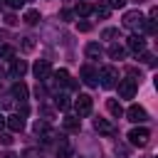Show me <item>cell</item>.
<instances>
[{"label":"cell","instance_id":"obj_1","mask_svg":"<svg viewBox=\"0 0 158 158\" xmlns=\"http://www.w3.org/2000/svg\"><path fill=\"white\" fill-rule=\"evenodd\" d=\"M123 27L133 30L136 35H141V32L146 30V17H143L138 10H128V12L123 15Z\"/></svg>","mask_w":158,"mask_h":158},{"label":"cell","instance_id":"obj_2","mask_svg":"<svg viewBox=\"0 0 158 158\" xmlns=\"http://www.w3.org/2000/svg\"><path fill=\"white\" fill-rule=\"evenodd\" d=\"M99 84H101L104 89H114V86L118 84V69L111 67V64L101 67V72H99Z\"/></svg>","mask_w":158,"mask_h":158},{"label":"cell","instance_id":"obj_3","mask_svg":"<svg viewBox=\"0 0 158 158\" xmlns=\"http://www.w3.org/2000/svg\"><path fill=\"white\" fill-rule=\"evenodd\" d=\"M118 96L121 99H133L138 91V79H118Z\"/></svg>","mask_w":158,"mask_h":158},{"label":"cell","instance_id":"obj_4","mask_svg":"<svg viewBox=\"0 0 158 158\" xmlns=\"http://www.w3.org/2000/svg\"><path fill=\"white\" fill-rule=\"evenodd\" d=\"M148 138H151V131L148 128H131L128 131V143L131 146H138V148H143V146H148Z\"/></svg>","mask_w":158,"mask_h":158},{"label":"cell","instance_id":"obj_5","mask_svg":"<svg viewBox=\"0 0 158 158\" xmlns=\"http://www.w3.org/2000/svg\"><path fill=\"white\" fill-rule=\"evenodd\" d=\"M91 109H94L91 96H89V94H79L77 101H74V111H77V116H79V118H81V116H89Z\"/></svg>","mask_w":158,"mask_h":158},{"label":"cell","instance_id":"obj_6","mask_svg":"<svg viewBox=\"0 0 158 158\" xmlns=\"http://www.w3.org/2000/svg\"><path fill=\"white\" fill-rule=\"evenodd\" d=\"M32 72H35L37 81H49V77H52V64H49V59H37L35 67H32Z\"/></svg>","mask_w":158,"mask_h":158},{"label":"cell","instance_id":"obj_7","mask_svg":"<svg viewBox=\"0 0 158 158\" xmlns=\"http://www.w3.org/2000/svg\"><path fill=\"white\" fill-rule=\"evenodd\" d=\"M126 116H128V121H133V123H146L148 121V111L143 109V106H128V111H126Z\"/></svg>","mask_w":158,"mask_h":158},{"label":"cell","instance_id":"obj_8","mask_svg":"<svg viewBox=\"0 0 158 158\" xmlns=\"http://www.w3.org/2000/svg\"><path fill=\"white\" fill-rule=\"evenodd\" d=\"M81 81H84L86 86H96V84H99V72H96L91 64H84V67H81Z\"/></svg>","mask_w":158,"mask_h":158},{"label":"cell","instance_id":"obj_9","mask_svg":"<svg viewBox=\"0 0 158 158\" xmlns=\"http://www.w3.org/2000/svg\"><path fill=\"white\" fill-rule=\"evenodd\" d=\"M54 81L62 84V86H67V89H77V81L69 77L67 69H57V72H54Z\"/></svg>","mask_w":158,"mask_h":158},{"label":"cell","instance_id":"obj_10","mask_svg":"<svg viewBox=\"0 0 158 158\" xmlns=\"http://www.w3.org/2000/svg\"><path fill=\"white\" fill-rule=\"evenodd\" d=\"M5 126L12 131V133H20L22 128H25V118L20 116V114H12V116H5Z\"/></svg>","mask_w":158,"mask_h":158},{"label":"cell","instance_id":"obj_11","mask_svg":"<svg viewBox=\"0 0 158 158\" xmlns=\"http://www.w3.org/2000/svg\"><path fill=\"white\" fill-rule=\"evenodd\" d=\"M54 153H57V158H72V143L64 138V136H59V141H57V148H54Z\"/></svg>","mask_w":158,"mask_h":158},{"label":"cell","instance_id":"obj_12","mask_svg":"<svg viewBox=\"0 0 158 158\" xmlns=\"http://www.w3.org/2000/svg\"><path fill=\"white\" fill-rule=\"evenodd\" d=\"M128 49L131 52H136V54H141V52H146V40H143V35H131L128 37Z\"/></svg>","mask_w":158,"mask_h":158},{"label":"cell","instance_id":"obj_13","mask_svg":"<svg viewBox=\"0 0 158 158\" xmlns=\"http://www.w3.org/2000/svg\"><path fill=\"white\" fill-rule=\"evenodd\" d=\"M94 128L99 133H104V136H114L116 133V126L111 121H106V118H94Z\"/></svg>","mask_w":158,"mask_h":158},{"label":"cell","instance_id":"obj_14","mask_svg":"<svg viewBox=\"0 0 158 158\" xmlns=\"http://www.w3.org/2000/svg\"><path fill=\"white\" fill-rule=\"evenodd\" d=\"M25 72H27V62H25V59H12L10 74H12V77H17V79H22V77H25Z\"/></svg>","mask_w":158,"mask_h":158},{"label":"cell","instance_id":"obj_15","mask_svg":"<svg viewBox=\"0 0 158 158\" xmlns=\"http://www.w3.org/2000/svg\"><path fill=\"white\" fill-rule=\"evenodd\" d=\"M84 52H86V57H89V59H101V54H104L101 44H96V42H89V44L84 47Z\"/></svg>","mask_w":158,"mask_h":158},{"label":"cell","instance_id":"obj_16","mask_svg":"<svg viewBox=\"0 0 158 158\" xmlns=\"http://www.w3.org/2000/svg\"><path fill=\"white\" fill-rule=\"evenodd\" d=\"M106 109H109V114H111L114 118H121V116H123V106H121V101H116V99H109V101H106Z\"/></svg>","mask_w":158,"mask_h":158},{"label":"cell","instance_id":"obj_17","mask_svg":"<svg viewBox=\"0 0 158 158\" xmlns=\"http://www.w3.org/2000/svg\"><path fill=\"white\" fill-rule=\"evenodd\" d=\"M27 94H30V89L22 84V81H17V84H12V96L15 99H20V101H25L27 99Z\"/></svg>","mask_w":158,"mask_h":158},{"label":"cell","instance_id":"obj_18","mask_svg":"<svg viewBox=\"0 0 158 158\" xmlns=\"http://www.w3.org/2000/svg\"><path fill=\"white\" fill-rule=\"evenodd\" d=\"M62 123H64L67 131H79V128H81V118H79V116H64Z\"/></svg>","mask_w":158,"mask_h":158},{"label":"cell","instance_id":"obj_19","mask_svg":"<svg viewBox=\"0 0 158 158\" xmlns=\"http://www.w3.org/2000/svg\"><path fill=\"white\" fill-rule=\"evenodd\" d=\"M91 12H94V5H89V2H79L77 10H74L77 17H86V15H91Z\"/></svg>","mask_w":158,"mask_h":158},{"label":"cell","instance_id":"obj_20","mask_svg":"<svg viewBox=\"0 0 158 158\" xmlns=\"http://www.w3.org/2000/svg\"><path fill=\"white\" fill-rule=\"evenodd\" d=\"M109 57H111V59H123V57H126V49H123L121 44L114 42V44L109 47Z\"/></svg>","mask_w":158,"mask_h":158},{"label":"cell","instance_id":"obj_21","mask_svg":"<svg viewBox=\"0 0 158 158\" xmlns=\"http://www.w3.org/2000/svg\"><path fill=\"white\" fill-rule=\"evenodd\" d=\"M54 106L64 111V109H69V106H72V101H69V96H67V94H57V96H54Z\"/></svg>","mask_w":158,"mask_h":158},{"label":"cell","instance_id":"obj_22","mask_svg":"<svg viewBox=\"0 0 158 158\" xmlns=\"http://www.w3.org/2000/svg\"><path fill=\"white\" fill-rule=\"evenodd\" d=\"M25 22H27V25H37V22H40V12H37V10H27V12H25Z\"/></svg>","mask_w":158,"mask_h":158},{"label":"cell","instance_id":"obj_23","mask_svg":"<svg viewBox=\"0 0 158 158\" xmlns=\"http://www.w3.org/2000/svg\"><path fill=\"white\" fill-rule=\"evenodd\" d=\"M94 15H96V17H101V20H106V17L111 15V10H109L106 5H96V7H94Z\"/></svg>","mask_w":158,"mask_h":158},{"label":"cell","instance_id":"obj_24","mask_svg":"<svg viewBox=\"0 0 158 158\" xmlns=\"http://www.w3.org/2000/svg\"><path fill=\"white\" fill-rule=\"evenodd\" d=\"M0 57H2V59H12V57H15V49H12L10 44H2V47H0Z\"/></svg>","mask_w":158,"mask_h":158},{"label":"cell","instance_id":"obj_25","mask_svg":"<svg viewBox=\"0 0 158 158\" xmlns=\"http://www.w3.org/2000/svg\"><path fill=\"white\" fill-rule=\"evenodd\" d=\"M101 37H104V40H116V37H118V30H116V27H106V30L101 32Z\"/></svg>","mask_w":158,"mask_h":158},{"label":"cell","instance_id":"obj_26","mask_svg":"<svg viewBox=\"0 0 158 158\" xmlns=\"http://www.w3.org/2000/svg\"><path fill=\"white\" fill-rule=\"evenodd\" d=\"M35 49V37H22V52H32Z\"/></svg>","mask_w":158,"mask_h":158},{"label":"cell","instance_id":"obj_27","mask_svg":"<svg viewBox=\"0 0 158 158\" xmlns=\"http://www.w3.org/2000/svg\"><path fill=\"white\" fill-rule=\"evenodd\" d=\"M126 5V0H106V7L109 10H118V7H123Z\"/></svg>","mask_w":158,"mask_h":158},{"label":"cell","instance_id":"obj_28","mask_svg":"<svg viewBox=\"0 0 158 158\" xmlns=\"http://www.w3.org/2000/svg\"><path fill=\"white\" fill-rule=\"evenodd\" d=\"M22 158H44V156H42L37 148H27V151L22 153Z\"/></svg>","mask_w":158,"mask_h":158},{"label":"cell","instance_id":"obj_29","mask_svg":"<svg viewBox=\"0 0 158 158\" xmlns=\"http://www.w3.org/2000/svg\"><path fill=\"white\" fill-rule=\"evenodd\" d=\"M141 59H143L146 64H156V57H153L151 52H141Z\"/></svg>","mask_w":158,"mask_h":158},{"label":"cell","instance_id":"obj_30","mask_svg":"<svg viewBox=\"0 0 158 158\" xmlns=\"http://www.w3.org/2000/svg\"><path fill=\"white\" fill-rule=\"evenodd\" d=\"M40 114L44 116V121H49V118L54 116V111H52V109H47V106H42V109H40Z\"/></svg>","mask_w":158,"mask_h":158},{"label":"cell","instance_id":"obj_31","mask_svg":"<svg viewBox=\"0 0 158 158\" xmlns=\"http://www.w3.org/2000/svg\"><path fill=\"white\" fill-rule=\"evenodd\" d=\"M0 141H2V146H10L15 138H12V133H0Z\"/></svg>","mask_w":158,"mask_h":158},{"label":"cell","instance_id":"obj_32","mask_svg":"<svg viewBox=\"0 0 158 158\" xmlns=\"http://www.w3.org/2000/svg\"><path fill=\"white\" fill-rule=\"evenodd\" d=\"M89 30H91V22H86V20L79 22V32H89Z\"/></svg>","mask_w":158,"mask_h":158},{"label":"cell","instance_id":"obj_33","mask_svg":"<svg viewBox=\"0 0 158 158\" xmlns=\"http://www.w3.org/2000/svg\"><path fill=\"white\" fill-rule=\"evenodd\" d=\"M5 2H7L10 7H22V5H25V0H5Z\"/></svg>","mask_w":158,"mask_h":158},{"label":"cell","instance_id":"obj_34","mask_svg":"<svg viewBox=\"0 0 158 158\" xmlns=\"http://www.w3.org/2000/svg\"><path fill=\"white\" fill-rule=\"evenodd\" d=\"M59 17H62L64 22H69V20H72V12H69V10H62V12H59Z\"/></svg>","mask_w":158,"mask_h":158},{"label":"cell","instance_id":"obj_35","mask_svg":"<svg viewBox=\"0 0 158 158\" xmlns=\"http://www.w3.org/2000/svg\"><path fill=\"white\" fill-rule=\"evenodd\" d=\"M5 22H7V25H15V22H17V17H15V15H7V17H5Z\"/></svg>","mask_w":158,"mask_h":158},{"label":"cell","instance_id":"obj_36","mask_svg":"<svg viewBox=\"0 0 158 158\" xmlns=\"http://www.w3.org/2000/svg\"><path fill=\"white\" fill-rule=\"evenodd\" d=\"M0 158H20V156H15V153H10V151H7V153H2Z\"/></svg>","mask_w":158,"mask_h":158},{"label":"cell","instance_id":"obj_37","mask_svg":"<svg viewBox=\"0 0 158 158\" xmlns=\"http://www.w3.org/2000/svg\"><path fill=\"white\" fill-rule=\"evenodd\" d=\"M2 128H5V116L0 114V131H2Z\"/></svg>","mask_w":158,"mask_h":158},{"label":"cell","instance_id":"obj_38","mask_svg":"<svg viewBox=\"0 0 158 158\" xmlns=\"http://www.w3.org/2000/svg\"><path fill=\"white\" fill-rule=\"evenodd\" d=\"M138 2H141V0H138Z\"/></svg>","mask_w":158,"mask_h":158}]
</instances>
